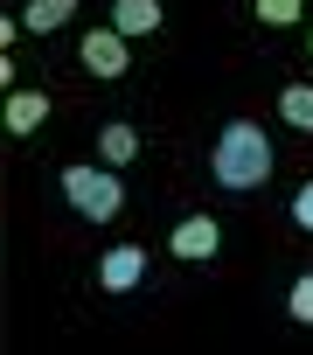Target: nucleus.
<instances>
[{"instance_id":"obj_1","label":"nucleus","mask_w":313,"mask_h":355,"mask_svg":"<svg viewBox=\"0 0 313 355\" xmlns=\"http://www.w3.org/2000/svg\"><path fill=\"white\" fill-rule=\"evenodd\" d=\"M271 167H278V153H271V132L258 119H230L209 146V174L223 196H258L271 182Z\"/></svg>"},{"instance_id":"obj_2","label":"nucleus","mask_w":313,"mask_h":355,"mask_svg":"<svg viewBox=\"0 0 313 355\" xmlns=\"http://www.w3.org/2000/svg\"><path fill=\"white\" fill-rule=\"evenodd\" d=\"M56 189H63V202L84 216V223H111L118 209H125V182H118V167H91V160H77V167H63L56 174Z\"/></svg>"},{"instance_id":"obj_3","label":"nucleus","mask_w":313,"mask_h":355,"mask_svg":"<svg viewBox=\"0 0 313 355\" xmlns=\"http://www.w3.org/2000/svg\"><path fill=\"white\" fill-rule=\"evenodd\" d=\"M77 63H84L91 77H105V84H118V77L132 70V35H118V28L105 21V28H91V35L77 42Z\"/></svg>"},{"instance_id":"obj_4","label":"nucleus","mask_w":313,"mask_h":355,"mask_svg":"<svg viewBox=\"0 0 313 355\" xmlns=\"http://www.w3.org/2000/svg\"><path fill=\"white\" fill-rule=\"evenodd\" d=\"M168 251H175L181 265H216V251H223V223H216L209 209H195V216H181V223H175Z\"/></svg>"},{"instance_id":"obj_5","label":"nucleus","mask_w":313,"mask_h":355,"mask_svg":"<svg viewBox=\"0 0 313 355\" xmlns=\"http://www.w3.org/2000/svg\"><path fill=\"white\" fill-rule=\"evenodd\" d=\"M146 279V244H111L105 258H98V286L118 300V293H132Z\"/></svg>"},{"instance_id":"obj_6","label":"nucleus","mask_w":313,"mask_h":355,"mask_svg":"<svg viewBox=\"0 0 313 355\" xmlns=\"http://www.w3.org/2000/svg\"><path fill=\"white\" fill-rule=\"evenodd\" d=\"M111 28L132 35V42H146V35L168 28V8H161V0H111Z\"/></svg>"},{"instance_id":"obj_7","label":"nucleus","mask_w":313,"mask_h":355,"mask_svg":"<svg viewBox=\"0 0 313 355\" xmlns=\"http://www.w3.org/2000/svg\"><path fill=\"white\" fill-rule=\"evenodd\" d=\"M139 153H146V132H139L132 119H111V125L98 132V160H105V167H132Z\"/></svg>"},{"instance_id":"obj_8","label":"nucleus","mask_w":313,"mask_h":355,"mask_svg":"<svg viewBox=\"0 0 313 355\" xmlns=\"http://www.w3.org/2000/svg\"><path fill=\"white\" fill-rule=\"evenodd\" d=\"M42 125H49V98H42V91H15V98H8V132H15V139H35Z\"/></svg>"},{"instance_id":"obj_9","label":"nucleus","mask_w":313,"mask_h":355,"mask_svg":"<svg viewBox=\"0 0 313 355\" xmlns=\"http://www.w3.org/2000/svg\"><path fill=\"white\" fill-rule=\"evenodd\" d=\"M70 15H77V0H28V8H21V28H28V35H56Z\"/></svg>"},{"instance_id":"obj_10","label":"nucleus","mask_w":313,"mask_h":355,"mask_svg":"<svg viewBox=\"0 0 313 355\" xmlns=\"http://www.w3.org/2000/svg\"><path fill=\"white\" fill-rule=\"evenodd\" d=\"M278 119H285L292 132H313V84H306V77L278 91Z\"/></svg>"},{"instance_id":"obj_11","label":"nucleus","mask_w":313,"mask_h":355,"mask_svg":"<svg viewBox=\"0 0 313 355\" xmlns=\"http://www.w3.org/2000/svg\"><path fill=\"white\" fill-rule=\"evenodd\" d=\"M299 15H306V0H251L258 28H299Z\"/></svg>"},{"instance_id":"obj_12","label":"nucleus","mask_w":313,"mask_h":355,"mask_svg":"<svg viewBox=\"0 0 313 355\" xmlns=\"http://www.w3.org/2000/svg\"><path fill=\"white\" fill-rule=\"evenodd\" d=\"M285 320H292V327H313V272H299V279L285 286Z\"/></svg>"},{"instance_id":"obj_13","label":"nucleus","mask_w":313,"mask_h":355,"mask_svg":"<svg viewBox=\"0 0 313 355\" xmlns=\"http://www.w3.org/2000/svg\"><path fill=\"white\" fill-rule=\"evenodd\" d=\"M292 223L313 237V182H299V189H292Z\"/></svg>"},{"instance_id":"obj_14","label":"nucleus","mask_w":313,"mask_h":355,"mask_svg":"<svg viewBox=\"0 0 313 355\" xmlns=\"http://www.w3.org/2000/svg\"><path fill=\"white\" fill-rule=\"evenodd\" d=\"M306 56H313V35H306Z\"/></svg>"}]
</instances>
